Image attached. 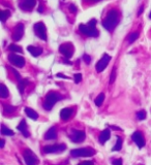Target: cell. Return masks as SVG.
I'll return each instance as SVG.
<instances>
[{
  "instance_id": "6da1fadb",
  "label": "cell",
  "mask_w": 151,
  "mask_h": 165,
  "mask_svg": "<svg viewBox=\"0 0 151 165\" xmlns=\"http://www.w3.org/2000/svg\"><path fill=\"white\" fill-rule=\"evenodd\" d=\"M117 23H118V12L115 9H111L102 21V26L108 31H113Z\"/></svg>"
},
{
  "instance_id": "7a4b0ae2",
  "label": "cell",
  "mask_w": 151,
  "mask_h": 165,
  "mask_svg": "<svg viewBox=\"0 0 151 165\" xmlns=\"http://www.w3.org/2000/svg\"><path fill=\"white\" fill-rule=\"evenodd\" d=\"M96 25V20L92 19L91 21H89L87 25L85 24H80L79 25V30L81 33H83L84 35L89 37H97L98 36V31L95 28Z\"/></svg>"
},
{
  "instance_id": "3957f363",
  "label": "cell",
  "mask_w": 151,
  "mask_h": 165,
  "mask_svg": "<svg viewBox=\"0 0 151 165\" xmlns=\"http://www.w3.org/2000/svg\"><path fill=\"white\" fill-rule=\"evenodd\" d=\"M61 99H62V96L60 95L59 93L54 92V91L49 92V93L47 94V96H46V100L43 104L44 108H45L46 110H51L52 108H53L54 104Z\"/></svg>"
},
{
  "instance_id": "277c9868",
  "label": "cell",
  "mask_w": 151,
  "mask_h": 165,
  "mask_svg": "<svg viewBox=\"0 0 151 165\" xmlns=\"http://www.w3.org/2000/svg\"><path fill=\"white\" fill-rule=\"evenodd\" d=\"M95 154V151L91 148H81L70 151V155L73 157H91Z\"/></svg>"
},
{
  "instance_id": "5b68a950",
  "label": "cell",
  "mask_w": 151,
  "mask_h": 165,
  "mask_svg": "<svg viewBox=\"0 0 151 165\" xmlns=\"http://www.w3.org/2000/svg\"><path fill=\"white\" fill-rule=\"evenodd\" d=\"M23 158L25 160L26 165H37L38 164V158L31 150L26 149L23 152Z\"/></svg>"
},
{
  "instance_id": "8992f818",
  "label": "cell",
  "mask_w": 151,
  "mask_h": 165,
  "mask_svg": "<svg viewBox=\"0 0 151 165\" xmlns=\"http://www.w3.org/2000/svg\"><path fill=\"white\" fill-rule=\"evenodd\" d=\"M34 29V32L37 36L39 37L41 39H43L44 41H47V29H46V26L43 22H38L34 25L33 27Z\"/></svg>"
},
{
  "instance_id": "52a82bcc",
  "label": "cell",
  "mask_w": 151,
  "mask_h": 165,
  "mask_svg": "<svg viewBox=\"0 0 151 165\" xmlns=\"http://www.w3.org/2000/svg\"><path fill=\"white\" fill-rule=\"evenodd\" d=\"M59 52L66 58V59H70L72 58L73 54H74V45L70 43H63L59 47Z\"/></svg>"
},
{
  "instance_id": "ba28073f",
  "label": "cell",
  "mask_w": 151,
  "mask_h": 165,
  "mask_svg": "<svg viewBox=\"0 0 151 165\" xmlns=\"http://www.w3.org/2000/svg\"><path fill=\"white\" fill-rule=\"evenodd\" d=\"M66 149V146L61 143V145H51V146H45L43 151L46 154H52V153H61Z\"/></svg>"
},
{
  "instance_id": "9c48e42d",
  "label": "cell",
  "mask_w": 151,
  "mask_h": 165,
  "mask_svg": "<svg viewBox=\"0 0 151 165\" xmlns=\"http://www.w3.org/2000/svg\"><path fill=\"white\" fill-rule=\"evenodd\" d=\"M111 61V56L108 55V54H104V56H102V58L99 60V61L96 63V71L97 72H102L104 71L105 69H106V67L108 66L109 62Z\"/></svg>"
},
{
  "instance_id": "30bf717a",
  "label": "cell",
  "mask_w": 151,
  "mask_h": 165,
  "mask_svg": "<svg viewBox=\"0 0 151 165\" xmlns=\"http://www.w3.org/2000/svg\"><path fill=\"white\" fill-rule=\"evenodd\" d=\"M8 61L12 64V65L17 66V67H23L25 65V59L22 56H19L17 54H10L8 55Z\"/></svg>"
},
{
  "instance_id": "8fae6325",
  "label": "cell",
  "mask_w": 151,
  "mask_h": 165,
  "mask_svg": "<svg viewBox=\"0 0 151 165\" xmlns=\"http://www.w3.org/2000/svg\"><path fill=\"white\" fill-rule=\"evenodd\" d=\"M85 137H86V134L84 131H81V130H72V133L70 134V138L72 141H74V143H82V141H85Z\"/></svg>"
},
{
  "instance_id": "7c38bea8",
  "label": "cell",
  "mask_w": 151,
  "mask_h": 165,
  "mask_svg": "<svg viewBox=\"0 0 151 165\" xmlns=\"http://www.w3.org/2000/svg\"><path fill=\"white\" fill-rule=\"evenodd\" d=\"M24 35V25L22 23H19L14 29V32H12V39L15 41H19Z\"/></svg>"
},
{
  "instance_id": "4fadbf2b",
  "label": "cell",
  "mask_w": 151,
  "mask_h": 165,
  "mask_svg": "<svg viewBox=\"0 0 151 165\" xmlns=\"http://www.w3.org/2000/svg\"><path fill=\"white\" fill-rule=\"evenodd\" d=\"M131 138H133V141L136 143V145L138 146V148L142 149V148L145 147V138H144L143 134H142L140 131L134 132L133 135H131Z\"/></svg>"
},
{
  "instance_id": "5bb4252c",
  "label": "cell",
  "mask_w": 151,
  "mask_h": 165,
  "mask_svg": "<svg viewBox=\"0 0 151 165\" xmlns=\"http://www.w3.org/2000/svg\"><path fill=\"white\" fill-rule=\"evenodd\" d=\"M36 4V0H23L20 3V7L23 10H31Z\"/></svg>"
},
{
  "instance_id": "9a60e30c",
  "label": "cell",
  "mask_w": 151,
  "mask_h": 165,
  "mask_svg": "<svg viewBox=\"0 0 151 165\" xmlns=\"http://www.w3.org/2000/svg\"><path fill=\"white\" fill-rule=\"evenodd\" d=\"M18 130L20 131L21 133H22L23 135H24L25 137H29L30 136V133H29L28 131V128H27V124H26V121L23 119V120H21L20 124L18 125Z\"/></svg>"
},
{
  "instance_id": "2e32d148",
  "label": "cell",
  "mask_w": 151,
  "mask_h": 165,
  "mask_svg": "<svg viewBox=\"0 0 151 165\" xmlns=\"http://www.w3.org/2000/svg\"><path fill=\"white\" fill-rule=\"evenodd\" d=\"M110 137H111L110 129H105V130L102 131V133L99 134L98 139H99V143H102V145H104V143H106L108 139H110Z\"/></svg>"
},
{
  "instance_id": "e0dca14e",
  "label": "cell",
  "mask_w": 151,
  "mask_h": 165,
  "mask_svg": "<svg viewBox=\"0 0 151 165\" xmlns=\"http://www.w3.org/2000/svg\"><path fill=\"white\" fill-rule=\"evenodd\" d=\"M56 137H57V132H56L55 127H51L45 134V139L47 141H53V139H56Z\"/></svg>"
},
{
  "instance_id": "ac0fdd59",
  "label": "cell",
  "mask_w": 151,
  "mask_h": 165,
  "mask_svg": "<svg viewBox=\"0 0 151 165\" xmlns=\"http://www.w3.org/2000/svg\"><path fill=\"white\" fill-rule=\"evenodd\" d=\"M27 50H28L29 53L32 56H34V57H38V56L41 55V53H43V49H41V48L33 47V45H29V47L27 48Z\"/></svg>"
},
{
  "instance_id": "d6986e66",
  "label": "cell",
  "mask_w": 151,
  "mask_h": 165,
  "mask_svg": "<svg viewBox=\"0 0 151 165\" xmlns=\"http://www.w3.org/2000/svg\"><path fill=\"white\" fill-rule=\"evenodd\" d=\"M72 115H73V110H72V108L66 107V108L61 110V112H60V118H61L62 120L66 121V120H68L70 117H72Z\"/></svg>"
},
{
  "instance_id": "ffe728a7",
  "label": "cell",
  "mask_w": 151,
  "mask_h": 165,
  "mask_svg": "<svg viewBox=\"0 0 151 165\" xmlns=\"http://www.w3.org/2000/svg\"><path fill=\"white\" fill-rule=\"evenodd\" d=\"M24 112H26L27 116H28L30 119H32V120H37V119H38V114H37V112H35L34 110H32V108L25 107L24 108Z\"/></svg>"
},
{
  "instance_id": "44dd1931",
  "label": "cell",
  "mask_w": 151,
  "mask_h": 165,
  "mask_svg": "<svg viewBox=\"0 0 151 165\" xmlns=\"http://www.w3.org/2000/svg\"><path fill=\"white\" fill-rule=\"evenodd\" d=\"M28 84H29V81L27 80V79H22L21 81H19L18 88H19V90H20V93H21V94H23L25 87H26V86L28 85Z\"/></svg>"
},
{
  "instance_id": "7402d4cb",
  "label": "cell",
  "mask_w": 151,
  "mask_h": 165,
  "mask_svg": "<svg viewBox=\"0 0 151 165\" xmlns=\"http://www.w3.org/2000/svg\"><path fill=\"white\" fill-rule=\"evenodd\" d=\"M16 110H17L16 106H12V105L7 104V103H3V112L5 115L6 114H10V112H14Z\"/></svg>"
},
{
  "instance_id": "603a6c76",
  "label": "cell",
  "mask_w": 151,
  "mask_h": 165,
  "mask_svg": "<svg viewBox=\"0 0 151 165\" xmlns=\"http://www.w3.org/2000/svg\"><path fill=\"white\" fill-rule=\"evenodd\" d=\"M1 134L2 135H7V136H12L15 133H14V131L12 130H10L9 128H7L5 125L2 124L1 125Z\"/></svg>"
},
{
  "instance_id": "cb8c5ba5",
  "label": "cell",
  "mask_w": 151,
  "mask_h": 165,
  "mask_svg": "<svg viewBox=\"0 0 151 165\" xmlns=\"http://www.w3.org/2000/svg\"><path fill=\"white\" fill-rule=\"evenodd\" d=\"M0 96H1V98L8 97V90L5 87V85H3V84L0 85Z\"/></svg>"
},
{
  "instance_id": "d4e9b609",
  "label": "cell",
  "mask_w": 151,
  "mask_h": 165,
  "mask_svg": "<svg viewBox=\"0 0 151 165\" xmlns=\"http://www.w3.org/2000/svg\"><path fill=\"white\" fill-rule=\"evenodd\" d=\"M121 149H122V139H121V137L117 136V143H116V145L113 147L112 151L117 152V151H120Z\"/></svg>"
},
{
  "instance_id": "484cf974",
  "label": "cell",
  "mask_w": 151,
  "mask_h": 165,
  "mask_svg": "<svg viewBox=\"0 0 151 165\" xmlns=\"http://www.w3.org/2000/svg\"><path fill=\"white\" fill-rule=\"evenodd\" d=\"M139 38V32H133L128 35L127 37V40H128L129 43H133L134 41H136L137 39Z\"/></svg>"
},
{
  "instance_id": "4316f807",
  "label": "cell",
  "mask_w": 151,
  "mask_h": 165,
  "mask_svg": "<svg viewBox=\"0 0 151 165\" xmlns=\"http://www.w3.org/2000/svg\"><path fill=\"white\" fill-rule=\"evenodd\" d=\"M8 50L12 52H15V53H23V50L21 47H19V45H15V43H12V45H10L9 47H8Z\"/></svg>"
},
{
  "instance_id": "83f0119b",
  "label": "cell",
  "mask_w": 151,
  "mask_h": 165,
  "mask_svg": "<svg viewBox=\"0 0 151 165\" xmlns=\"http://www.w3.org/2000/svg\"><path fill=\"white\" fill-rule=\"evenodd\" d=\"M10 12L9 10H1V22L5 23V21L9 18Z\"/></svg>"
},
{
  "instance_id": "f1b7e54d",
  "label": "cell",
  "mask_w": 151,
  "mask_h": 165,
  "mask_svg": "<svg viewBox=\"0 0 151 165\" xmlns=\"http://www.w3.org/2000/svg\"><path fill=\"white\" fill-rule=\"evenodd\" d=\"M104 100H105V94L104 93H100L99 95L96 97V99H95V104L97 106H100L102 104V102H104Z\"/></svg>"
},
{
  "instance_id": "f546056e",
  "label": "cell",
  "mask_w": 151,
  "mask_h": 165,
  "mask_svg": "<svg viewBox=\"0 0 151 165\" xmlns=\"http://www.w3.org/2000/svg\"><path fill=\"white\" fill-rule=\"evenodd\" d=\"M137 119L139 121L145 120L146 119V112L145 110H140V112H137Z\"/></svg>"
},
{
  "instance_id": "4dcf8cb0",
  "label": "cell",
  "mask_w": 151,
  "mask_h": 165,
  "mask_svg": "<svg viewBox=\"0 0 151 165\" xmlns=\"http://www.w3.org/2000/svg\"><path fill=\"white\" fill-rule=\"evenodd\" d=\"M116 80V68H113L112 72H111V76H110V84H113Z\"/></svg>"
},
{
  "instance_id": "1f68e13d",
  "label": "cell",
  "mask_w": 151,
  "mask_h": 165,
  "mask_svg": "<svg viewBox=\"0 0 151 165\" xmlns=\"http://www.w3.org/2000/svg\"><path fill=\"white\" fill-rule=\"evenodd\" d=\"M74 81H75L76 84L81 83V81H82V74L81 73H76L75 76H74Z\"/></svg>"
},
{
  "instance_id": "d6a6232c",
  "label": "cell",
  "mask_w": 151,
  "mask_h": 165,
  "mask_svg": "<svg viewBox=\"0 0 151 165\" xmlns=\"http://www.w3.org/2000/svg\"><path fill=\"white\" fill-rule=\"evenodd\" d=\"M83 60L85 61L86 64H89L90 62H91V57H90L89 55H87V54H84V55H83Z\"/></svg>"
},
{
  "instance_id": "836d02e7",
  "label": "cell",
  "mask_w": 151,
  "mask_h": 165,
  "mask_svg": "<svg viewBox=\"0 0 151 165\" xmlns=\"http://www.w3.org/2000/svg\"><path fill=\"white\" fill-rule=\"evenodd\" d=\"M12 71L14 72L15 76H16V78L18 79V82H19V81H21V80H22V79H21V76H20V73H19V72L17 71L16 69H14V68H12Z\"/></svg>"
},
{
  "instance_id": "e575fe53",
  "label": "cell",
  "mask_w": 151,
  "mask_h": 165,
  "mask_svg": "<svg viewBox=\"0 0 151 165\" xmlns=\"http://www.w3.org/2000/svg\"><path fill=\"white\" fill-rule=\"evenodd\" d=\"M113 165H122V159H115L112 162Z\"/></svg>"
},
{
  "instance_id": "d590c367",
  "label": "cell",
  "mask_w": 151,
  "mask_h": 165,
  "mask_svg": "<svg viewBox=\"0 0 151 165\" xmlns=\"http://www.w3.org/2000/svg\"><path fill=\"white\" fill-rule=\"evenodd\" d=\"M68 8H70V12H77V6H76L75 4H70V5L68 6Z\"/></svg>"
},
{
  "instance_id": "8d00e7d4",
  "label": "cell",
  "mask_w": 151,
  "mask_h": 165,
  "mask_svg": "<svg viewBox=\"0 0 151 165\" xmlns=\"http://www.w3.org/2000/svg\"><path fill=\"white\" fill-rule=\"evenodd\" d=\"M78 165H93V162L92 161H84V162H82V163H80Z\"/></svg>"
},
{
  "instance_id": "74e56055",
  "label": "cell",
  "mask_w": 151,
  "mask_h": 165,
  "mask_svg": "<svg viewBox=\"0 0 151 165\" xmlns=\"http://www.w3.org/2000/svg\"><path fill=\"white\" fill-rule=\"evenodd\" d=\"M57 76L58 78H63V79H70L68 76H63L62 73H57Z\"/></svg>"
},
{
  "instance_id": "f35d334b",
  "label": "cell",
  "mask_w": 151,
  "mask_h": 165,
  "mask_svg": "<svg viewBox=\"0 0 151 165\" xmlns=\"http://www.w3.org/2000/svg\"><path fill=\"white\" fill-rule=\"evenodd\" d=\"M44 12V6L41 4V5H39V7H38V12Z\"/></svg>"
},
{
  "instance_id": "ab89813d",
  "label": "cell",
  "mask_w": 151,
  "mask_h": 165,
  "mask_svg": "<svg viewBox=\"0 0 151 165\" xmlns=\"http://www.w3.org/2000/svg\"><path fill=\"white\" fill-rule=\"evenodd\" d=\"M142 12H143V6H142V7L139 9V12H138V16H140V14H141Z\"/></svg>"
},
{
  "instance_id": "60d3db41",
  "label": "cell",
  "mask_w": 151,
  "mask_h": 165,
  "mask_svg": "<svg viewBox=\"0 0 151 165\" xmlns=\"http://www.w3.org/2000/svg\"><path fill=\"white\" fill-rule=\"evenodd\" d=\"M4 143H5V141H4V139H1V145H0V147L3 148L4 147Z\"/></svg>"
},
{
  "instance_id": "b9f144b4",
  "label": "cell",
  "mask_w": 151,
  "mask_h": 165,
  "mask_svg": "<svg viewBox=\"0 0 151 165\" xmlns=\"http://www.w3.org/2000/svg\"><path fill=\"white\" fill-rule=\"evenodd\" d=\"M90 1H99V0H90Z\"/></svg>"
},
{
  "instance_id": "7bdbcfd3",
  "label": "cell",
  "mask_w": 151,
  "mask_h": 165,
  "mask_svg": "<svg viewBox=\"0 0 151 165\" xmlns=\"http://www.w3.org/2000/svg\"><path fill=\"white\" fill-rule=\"evenodd\" d=\"M149 18L151 19V12H150V14H149Z\"/></svg>"
}]
</instances>
